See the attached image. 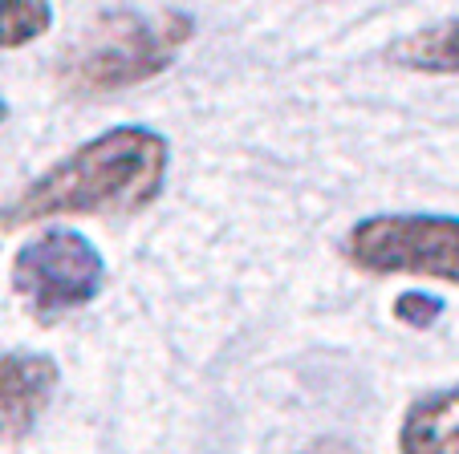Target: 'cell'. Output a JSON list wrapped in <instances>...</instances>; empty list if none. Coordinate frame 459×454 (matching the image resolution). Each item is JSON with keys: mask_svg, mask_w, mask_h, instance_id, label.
Wrapping results in <instances>:
<instances>
[{"mask_svg": "<svg viewBox=\"0 0 459 454\" xmlns=\"http://www.w3.org/2000/svg\"><path fill=\"white\" fill-rule=\"evenodd\" d=\"M171 142L147 126H114L82 142L0 207V227H37L61 215H134L167 187Z\"/></svg>", "mask_w": 459, "mask_h": 454, "instance_id": "1", "label": "cell"}, {"mask_svg": "<svg viewBox=\"0 0 459 454\" xmlns=\"http://www.w3.org/2000/svg\"><path fill=\"white\" fill-rule=\"evenodd\" d=\"M195 21L187 13H110L82 33L61 57V86L74 98H102L159 78L191 41Z\"/></svg>", "mask_w": 459, "mask_h": 454, "instance_id": "2", "label": "cell"}, {"mask_svg": "<svg viewBox=\"0 0 459 454\" xmlns=\"http://www.w3.org/2000/svg\"><path fill=\"white\" fill-rule=\"evenodd\" d=\"M342 256L370 276H427L459 288V215H366L346 232Z\"/></svg>", "mask_w": 459, "mask_h": 454, "instance_id": "3", "label": "cell"}, {"mask_svg": "<svg viewBox=\"0 0 459 454\" xmlns=\"http://www.w3.org/2000/svg\"><path fill=\"white\" fill-rule=\"evenodd\" d=\"M106 284V260L74 227H41L13 256V292L37 321L86 309Z\"/></svg>", "mask_w": 459, "mask_h": 454, "instance_id": "4", "label": "cell"}, {"mask_svg": "<svg viewBox=\"0 0 459 454\" xmlns=\"http://www.w3.org/2000/svg\"><path fill=\"white\" fill-rule=\"evenodd\" d=\"M57 390V365L45 353H0V438H21L41 422Z\"/></svg>", "mask_w": 459, "mask_h": 454, "instance_id": "5", "label": "cell"}, {"mask_svg": "<svg viewBox=\"0 0 459 454\" xmlns=\"http://www.w3.org/2000/svg\"><path fill=\"white\" fill-rule=\"evenodd\" d=\"M399 454H459V386L435 390L407 406Z\"/></svg>", "mask_w": 459, "mask_h": 454, "instance_id": "6", "label": "cell"}, {"mask_svg": "<svg viewBox=\"0 0 459 454\" xmlns=\"http://www.w3.org/2000/svg\"><path fill=\"white\" fill-rule=\"evenodd\" d=\"M386 57L403 69H415V73H451V78H459V21L415 29L411 37L390 45Z\"/></svg>", "mask_w": 459, "mask_h": 454, "instance_id": "7", "label": "cell"}, {"mask_svg": "<svg viewBox=\"0 0 459 454\" xmlns=\"http://www.w3.org/2000/svg\"><path fill=\"white\" fill-rule=\"evenodd\" d=\"M53 4L49 0H0V49H21L49 33Z\"/></svg>", "mask_w": 459, "mask_h": 454, "instance_id": "8", "label": "cell"}, {"mask_svg": "<svg viewBox=\"0 0 459 454\" xmlns=\"http://www.w3.org/2000/svg\"><path fill=\"white\" fill-rule=\"evenodd\" d=\"M394 317L411 329H431L435 321L443 317V300L427 296V292H403V296L394 300Z\"/></svg>", "mask_w": 459, "mask_h": 454, "instance_id": "9", "label": "cell"}, {"mask_svg": "<svg viewBox=\"0 0 459 454\" xmlns=\"http://www.w3.org/2000/svg\"><path fill=\"white\" fill-rule=\"evenodd\" d=\"M309 454H354L346 442H333V438H325V442H317Z\"/></svg>", "mask_w": 459, "mask_h": 454, "instance_id": "10", "label": "cell"}, {"mask_svg": "<svg viewBox=\"0 0 459 454\" xmlns=\"http://www.w3.org/2000/svg\"><path fill=\"white\" fill-rule=\"evenodd\" d=\"M9 118V102H4V98H0V122Z\"/></svg>", "mask_w": 459, "mask_h": 454, "instance_id": "11", "label": "cell"}]
</instances>
